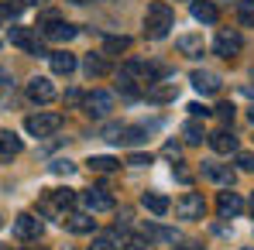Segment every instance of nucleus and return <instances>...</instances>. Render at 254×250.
I'll return each mask as SVG.
<instances>
[{
  "instance_id": "nucleus-20",
  "label": "nucleus",
  "mask_w": 254,
  "mask_h": 250,
  "mask_svg": "<svg viewBox=\"0 0 254 250\" xmlns=\"http://www.w3.org/2000/svg\"><path fill=\"white\" fill-rule=\"evenodd\" d=\"M21 137L14 134V130H0V154L3 158H14V154H21Z\"/></svg>"
},
{
  "instance_id": "nucleus-7",
  "label": "nucleus",
  "mask_w": 254,
  "mask_h": 250,
  "mask_svg": "<svg viewBox=\"0 0 254 250\" xmlns=\"http://www.w3.org/2000/svg\"><path fill=\"white\" fill-rule=\"evenodd\" d=\"M76 202V192L72 189H55V192H48V199L42 202V212L45 216H55L59 209H69Z\"/></svg>"
},
{
  "instance_id": "nucleus-4",
  "label": "nucleus",
  "mask_w": 254,
  "mask_h": 250,
  "mask_svg": "<svg viewBox=\"0 0 254 250\" xmlns=\"http://www.w3.org/2000/svg\"><path fill=\"white\" fill-rule=\"evenodd\" d=\"M175 212H179V219H203L206 202H203V196H199V192H186V196L175 202Z\"/></svg>"
},
{
  "instance_id": "nucleus-29",
  "label": "nucleus",
  "mask_w": 254,
  "mask_h": 250,
  "mask_svg": "<svg viewBox=\"0 0 254 250\" xmlns=\"http://www.w3.org/2000/svg\"><path fill=\"white\" fill-rule=\"evenodd\" d=\"M182 134H186V141H189V144H199V141L206 137V134H203V127L196 124V120H189V124L182 127Z\"/></svg>"
},
{
  "instance_id": "nucleus-9",
  "label": "nucleus",
  "mask_w": 254,
  "mask_h": 250,
  "mask_svg": "<svg viewBox=\"0 0 254 250\" xmlns=\"http://www.w3.org/2000/svg\"><path fill=\"white\" fill-rule=\"evenodd\" d=\"M241 45H244V42H241L237 31H220L216 42H213V51H216L220 58H234V55L241 51Z\"/></svg>"
},
{
  "instance_id": "nucleus-24",
  "label": "nucleus",
  "mask_w": 254,
  "mask_h": 250,
  "mask_svg": "<svg viewBox=\"0 0 254 250\" xmlns=\"http://www.w3.org/2000/svg\"><path fill=\"white\" fill-rule=\"evenodd\" d=\"M144 237H148V240H165V244H175V230L158 226V223H144Z\"/></svg>"
},
{
  "instance_id": "nucleus-14",
  "label": "nucleus",
  "mask_w": 254,
  "mask_h": 250,
  "mask_svg": "<svg viewBox=\"0 0 254 250\" xmlns=\"http://www.w3.org/2000/svg\"><path fill=\"white\" fill-rule=\"evenodd\" d=\"M48 62H52L55 76H72L76 72V55H69V51H48Z\"/></svg>"
},
{
  "instance_id": "nucleus-40",
  "label": "nucleus",
  "mask_w": 254,
  "mask_h": 250,
  "mask_svg": "<svg viewBox=\"0 0 254 250\" xmlns=\"http://www.w3.org/2000/svg\"><path fill=\"white\" fill-rule=\"evenodd\" d=\"M179 154H182V151H179V144H165V158L179 161Z\"/></svg>"
},
{
  "instance_id": "nucleus-28",
  "label": "nucleus",
  "mask_w": 254,
  "mask_h": 250,
  "mask_svg": "<svg viewBox=\"0 0 254 250\" xmlns=\"http://www.w3.org/2000/svg\"><path fill=\"white\" fill-rule=\"evenodd\" d=\"M103 48H107L110 55H117V51H127V48H130V38H124V35H121V38H117V35H110V38L103 42Z\"/></svg>"
},
{
  "instance_id": "nucleus-47",
  "label": "nucleus",
  "mask_w": 254,
  "mask_h": 250,
  "mask_svg": "<svg viewBox=\"0 0 254 250\" xmlns=\"http://www.w3.org/2000/svg\"><path fill=\"white\" fill-rule=\"evenodd\" d=\"M251 124H254V110H251Z\"/></svg>"
},
{
  "instance_id": "nucleus-48",
  "label": "nucleus",
  "mask_w": 254,
  "mask_h": 250,
  "mask_svg": "<svg viewBox=\"0 0 254 250\" xmlns=\"http://www.w3.org/2000/svg\"><path fill=\"white\" fill-rule=\"evenodd\" d=\"M31 250H35V247H31ZM38 250H45V247H38Z\"/></svg>"
},
{
  "instance_id": "nucleus-15",
  "label": "nucleus",
  "mask_w": 254,
  "mask_h": 250,
  "mask_svg": "<svg viewBox=\"0 0 254 250\" xmlns=\"http://www.w3.org/2000/svg\"><path fill=\"white\" fill-rule=\"evenodd\" d=\"M210 148L216 154H234L237 151V137L230 130H216V134H210Z\"/></svg>"
},
{
  "instance_id": "nucleus-10",
  "label": "nucleus",
  "mask_w": 254,
  "mask_h": 250,
  "mask_svg": "<svg viewBox=\"0 0 254 250\" xmlns=\"http://www.w3.org/2000/svg\"><path fill=\"white\" fill-rule=\"evenodd\" d=\"M24 93H28L31 103H52V100H55V86L48 83V79H42V76H35Z\"/></svg>"
},
{
  "instance_id": "nucleus-37",
  "label": "nucleus",
  "mask_w": 254,
  "mask_h": 250,
  "mask_svg": "<svg viewBox=\"0 0 254 250\" xmlns=\"http://www.w3.org/2000/svg\"><path fill=\"white\" fill-rule=\"evenodd\" d=\"M189 113H192V117H210L213 110H210V106H203V103H189Z\"/></svg>"
},
{
  "instance_id": "nucleus-21",
  "label": "nucleus",
  "mask_w": 254,
  "mask_h": 250,
  "mask_svg": "<svg viewBox=\"0 0 254 250\" xmlns=\"http://www.w3.org/2000/svg\"><path fill=\"white\" fill-rule=\"evenodd\" d=\"M192 17L196 21H203V24H216V7H213L210 0H192Z\"/></svg>"
},
{
  "instance_id": "nucleus-8",
  "label": "nucleus",
  "mask_w": 254,
  "mask_h": 250,
  "mask_svg": "<svg viewBox=\"0 0 254 250\" xmlns=\"http://www.w3.org/2000/svg\"><path fill=\"white\" fill-rule=\"evenodd\" d=\"M83 206L89 209V212H110V209H114V196H110L107 189H86Z\"/></svg>"
},
{
  "instance_id": "nucleus-41",
  "label": "nucleus",
  "mask_w": 254,
  "mask_h": 250,
  "mask_svg": "<svg viewBox=\"0 0 254 250\" xmlns=\"http://www.w3.org/2000/svg\"><path fill=\"white\" fill-rule=\"evenodd\" d=\"M172 250H203V244H196V240H186V244H179V247Z\"/></svg>"
},
{
  "instance_id": "nucleus-42",
  "label": "nucleus",
  "mask_w": 254,
  "mask_h": 250,
  "mask_svg": "<svg viewBox=\"0 0 254 250\" xmlns=\"http://www.w3.org/2000/svg\"><path fill=\"white\" fill-rule=\"evenodd\" d=\"M175 178H179V182H192V175H189L186 168H175Z\"/></svg>"
},
{
  "instance_id": "nucleus-27",
  "label": "nucleus",
  "mask_w": 254,
  "mask_h": 250,
  "mask_svg": "<svg viewBox=\"0 0 254 250\" xmlns=\"http://www.w3.org/2000/svg\"><path fill=\"white\" fill-rule=\"evenodd\" d=\"M237 14H241V24L244 28H254V0H241L237 3Z\"/></svg>"
},
{
  "instance_id": "nucleus-31",
  "label": "nucleus",
  "mask_w": 254,
  "mask_h": 250,
  "mask_svg": "<svg viewBox=\"0 0 254 250\" xmlns=\"http://www.w3.org/2000/svg\"><path fill=\"white\" fill-rule=\"evenodd\" d=\"M89 250H121V247H117V240H114V237H93Z\"/></svg>"
},
{
  "instance_id": "nucleus-43",
  "label": "nucleus",
  "mask_w": 254,
  "mask_h": 250,
  "mask_svg": "<svg viewBox=\"0 0 254 250\" xmlns=\"http://www.w3.org/2000/svg\"><path fill=\"white\" fill-rule=\"evenodd\" d=\"M17 7H38V3H45V0H14Z\"/></svg>"
},
{
  "instance_id": "nucleus-30",
  "label": "nucleus",
  "mask_w": 254,
  "mask_h": 250,
  "mask_svg": "<svg viewBox=\"0 0 254 250\" xmlns=\"http://www.w3.org/2000/svg\"><path fill=\"white\" fill-rule=\"evenodd\" d=\"M48 171H52V175H72L76 165H72V161H65V158H59V161H52V165H48Z\"/></svg>"
},
{
  "instance_id": "nucleus-34",
  "label": "nucleus",
  "mask_w": 254,
  "mask_h": 250,
  "mask_svg": "<svg viewBox=\"0 0 254 250\" xmlns=\"http://www.w3.org/2000/svg\"><path fill=\"white\" fill-rule=\"evenodd\" d=\"M237 165L244 168V171H254V154L251 151H237Z\"/></svg>"
},
{
  "instance_id": "nucleus-6",
  "label": "nucleus",
  "mask_w": 254,
  "mask_h": 250,
  "mask_svg": "<svg viewBox=\"0 0 254 250\" xmlns=\"http://www.w3.org/2000/svg\"><path fill=\"white\" fill-rule=\"evenodd\" d=\"M38 28L45 31L48 42H72V38L79 35V28H72V24H65V21H59V17H55V21H45Z\"/></svg>"
},
{
  "instance_id": "nucleus-46",
  "label": "nucleus",
  "mask_w": 254,
  "mask_h": 250,
  "mask_svg": "<svg viewBox=\"0 0 254 250\" xmlns=\"http://www.w3.org/2000/svg\"><path fill=\"white\" fill-rule=\"evenodd\" d=\"M251 212H254V196H251Z\"/></svg>"
},
{
  "instance_id": "nucleus-13",
  "label": "nucleus",
  "mask_w": 254,
  "mask_h": 250,
  "mask_svg": "<svg viewBox=\"0 0 254 250\" xmlns=\"http://www.w3.org/2000/svg\"><path fill=\"white\" fill-rule=\"evenodd\" d=\"M203 175L213 178L216 185H227V189H230V185H234V178H237L230 165H216V161H206V165H203Z\"/></svg>"
},
{
  "instance_id": "nucleus-32",
  "label": "nucleus",
  "mask_w": 254,
  "mask_h": 250,
  "mask_svg": "<svg viewBox=\"0 0 254 250\" xmlns=\"http://www.w3.org/2000/svg\"><path fill=\"white\" fill-rule=\"evenodd\" d=\"M117 86H121V93H127V96H141V89H137V83H134V76H127V72L121 76V83H117Z\"/></svg>"
},
{
  "instance_id": "nucleus-45",
  "label": "nucleus",
  "mask_w": 254,
  "mask_h": 250,
  "mask_svg": "<svg viewBox=\"0 0 254 250\" xmlns=\"http://www.w3.org/2000/svg\"><path fill=\"white\" fill-rule=\"evenodd\" d=\"M72 3H89V0H72Z\"/></svg>"
},
{
  "instance_id": "nucleus-3",
  "label": "nucleus",
  "mask_w": 254,
  "mask_h": 250,
  "mask_svg": "<svg viewBox=\"0 0 254 250\" xmlns=\"http://www.w3.org/2000/svg\"><path fill=\"white\" fill-rule=\"evenodd\" d=\"M24 127H28L31 137H48L62 127V113H35V117L24 120Z\"/></svg>"
},
{
  "instance_id": "nucleus-35",
  "label": "nucleus",
  "mask_w": 254,
  "mask_h": 250,
  "mask_svg": "<svg viewBox=\"0 0 254 250\" xmlns=\"http://www.w3.org/2000/svg\"><path fill=\"white\" fill-rule=\"evenodd\" d=\"M216 117H220L223 124H230V120H234V106H230V103H220V106H216Z\"/></svg>"
},
{
  "instance_id": "nucleus-5",
  "label": "nucleus",
  "mask_w": 254,
  "mask_h": 250,
  "mask_svg": "<svg viewBox=\"0 0 254 250\" xmlns=\"http://www.w3.org/2000/svg\"><path fill=\"white\" fill-rule=\"evenodd\" d=\"M7 38H10V45H17V48H24V51H31V55H48L42 48V42L31 35V28H10Z\"/></svg>"
},
{
  "instance_id": "nucleus-12",
  "label": "nucleus",
  "mask_w": 254,
  "mask_h": 250,
  "mask_svg": "<svg viewBox=\"0 0 254 250\" xmlns=\"http://www.w3.org/2000/svg\"><path fill=\"white\" fill-rule=\"evenodd\" d=\"M189 83L196 86L203 96H213V93H220V76H213V72H206V69H196V72L189 76Z\"/></svg>"
},
{
  "instance_id": "nucleus-39",
  "label": "nucleus",
  "mask_w": 254,
  "mask_h": 250,
  "mask_svg": "<svg viewBox=\"0 0 254 250\" xmlns=\"http://www.w3.org/2000/svg\"><path fill=\"white\" fill-rule=\"evenodd\" d=\"M65 103H69V106L83 103V93H79V89H69V93H65Z\"/></svg>"
},
{
  "instance_id": "nucleus-22",
  "label": "nucleus",
  "mask_w": 254,
  "mask_h": 250,
  "mask_svg": "<svg viewBox=\"0 0 254 250\" xmlns=\"http://www.w3.org/2000/svg\"><path fill=\"white\" fill-rule=\"evenodd\" d=\"M179 96V86L175 83H165V86H148V100L151 103H169Z\"/></svg>"
},
{
  "instance_id": "nucleus-38",
  "label": "nucleus",
  "mask_w": 254,
  "mask_h": 250,
  "mask_svg": "<svg viewBox=\"0 0 254 250\" xmlns=\"http://www.w3.org/2000/svg\"><path fill=\"white\" fill-rule=\"evenodd\" d=\"M17 14H21L17 3H3V7H0V17H17Z\"/></svg>"
},
{
  "instance_id": "nucleus-26",
  "label": "nucleus",
  "mask_w": 254,
  "mask_h": 250,
  "mask_svg": "<svg viewBox=\"0 0 254 250\" xmlns=\"http://www.w3.org/2000/svg\"><path fill=\"white\" fill-rule=\"evenodd\" d=\"M86 165L93 168V171H114L121 161H117V158H110V154H96V158H89Z\"/></svg>"
},
{
  "instance_id": "nucleus-16",
  "label": "nucleus",
  "mask_w": 254,
  "mask_h": 250,
  "mask_svg": "<svg viewBox=\"0 0 254 250\" xmlns=\"http://www.w3.org/2000/svg\"><path fill=\"white\" fill-rule=\"evenodd\" d=\"M141 206L148 209V212H155V216H165L172 209V202H169V196H162V192H144L141 196Z\"/></svg>"
},
{
  "instance_id": "nucleus-18",
  "label": "nucleus",
  "mask_w": 254,
  "mask_h": 250,
  "mask_svg": "<svg viewBox=\"0 0 254 250\" xmlns=\"http://www.w3.org/2000/svg\"><path fill=\"white\" fill-rule=\"evenodd\" d=\"M175 48H179L186 58H199L206 45H203V38H199V35H182V38L175 42Z\"/></svg>"
},
{
  "instance_id": "nucleus-17",
  "label": "nucleus",
  "mask_w": 254,
  "mask_h": 250,
  "mask_svg": "<svg viewBox=\"0 0 254 250\" xmlns=\"http://www.w3.org/2000/svg\"><path fill=\"white\" fill-rule=\"evenodd\" d=\"M62 223H65L72 233H93V230H96V219H93L89 212H72V216H65Z\"/></svg>"
},
{
  "instance_id": "nucleus-49",
  "label": "nucleus",
  "mask_w": 254,
  "mask_h": 250,
  "mask_svg": "<svg viewBox=\"0 0 254 250\" xmlns=\"http://www.w3.org/2000/svg\"><path fill=\"white\" fill-rule=\"evenodd\" d=\"M0 250H3V244H0Z\"/></svg>"
},
{
  "instance_id": "nucleus-11",
  "label": "nucleus",
  "mask_w": 254,
  "mask_h": 250,
  "mask_svg": "<svg viewBox=\"0 0 254 250\" xmlns=\"http://www.w3.org/2000/svg\"><path fill=\"white\" fill-rule=\"evenodd\" d=\"M14 233H17L21 240H38V237H42V219H38V216H31V212L17 216V223H14Z\"/></svg>"
},
{
  "instance_id": "nucleus-1",
  "label": "nucleus",
  "mask_w": 254,
  "mask_h": 250,
  "mask_svg": "<svg viewBox=\"0 0 254 250\" xmlns=\"http://www.w3.org/2000/svg\"><path fill=\"white\" fill-rule=\"evenodd\" d=\"M172 7L165 3V0H151L148 3V14H144V35L148 38H165L172 28Z\"/></svg>"
},
{
  "instance_id": "nucleus-23",
  "label": "nucleus",
  "mask_w": 254,
  "mask_h": 250,
  "mask_svg": "<svg viewBox=\"0 0 254 250\" xmlns=\"http://www.w3.org/2000/svg\"><path fill=\"white\" fill-rule=\"evenodd\" d=\"M114 141H121V144H137V141H148V127H121Z\"/></svg>"
},
{
  "instance_id": "nucleus-2",
  "label": "nucleus",
  "mask_w": 254,
  "mask_h": 250,
  "mask_svg": "<svg viewBox=\"0 0 254 250\" xmlns=\"http://www.w3.org/2000/svg\"><path fill=\"white\" fill-rule=\"evenodd\" d=\"M83 106H86V113H89L93 120H103V117L114 113V93H107V89H93L89 96H83Z\"/></svg>"
},
{
  "instance_id": "nucleus-19",
  "label": "nucleus",
  "mask_w": 254,
  "mask_h": 250,
  "mask_svg": "<svg viewBox=\"0 0 254 250\" xmlns=\"http://www.w3.org/2000/svg\"><path fill=\"white\" fill-rule=\"evenodd\" d=\"M216 209H220V216H237V212L244 209V202H241V196H237V192H220Z\"/></svg>"
},
{
  "instance_id": "nucleus-44",
  "label": "nucleus",
  "mask_w": 254,
  "mask_h": 250,
  "mask_svg": "<svg viewBox=\"0 0 254 250\" xmlns=\"http://www.w3.org/2000/svg\"><path fill=\"white\" fill-rule=\"evenodd\" d=\"M3 83H7V72H3V69H0V86H3Z\"/></svg>"
},
{
  "instance_id": "nucleus-50",
  "label": "nucleus",
  "mask_w": 254,
  "mask_h": 250,
  "mask_svg": "<svg viewBox=\"0 0 254 250\" xmlns=\"http://www.w3.org/2000/svg\"><path fill=\"white\" fill-rule=\"evenodd\" d=\"M0 223H3V219H0Z\"/></svg>"
},
{
  "instance_id": "nucleus-33",
  "label": "nucleus",
  "mask_w": 254,
  "mask_h": 250,
  "mask_svg": "<svg viewBox=\"0 0 254 250\" xmlns=\"http://www.w3.org/2000/svg\"><path fill=\"white\" fill-rule=\"evenodd\" d=\"M127 250H151L148 237H127Z\"/></svg>"
},
{
  "instance_id": "nucleus-25",
  "label": "nucleus",
  "mask_w": 254,
  "mask_h": 250,
  "mask_svg": "<svg viewBox=\"0 0 254 250\" xmlns=\"http://www.w3.org/2000/svg\"><path fill=\"white\" fill-rule=\"evenodd\" d=\"M83 69L89 72V76H107V72H110V65H107V62H103L100 55H86Z\"/></svg>"
},
{
  "instance_id": "nucleus-36",
  "label": "nucleus",
  "mask_w": 254,
  "mask_h": 250,
  "mask_svg": "<svg viewBox=\"0 0 254 250\" xmlns=\"http://www.w3.org/2000/svg\"><path fill=\"white\" fill-rule=\"evenodd\" d=\"M127 165L144 168V165H151V154H130V158H127Z\"/></svg>"
}]
</instances>
